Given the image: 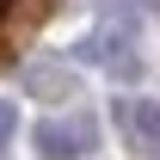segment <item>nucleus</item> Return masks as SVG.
Wrapping results in <instances>:
<instances>
[{
  "label": "nucleus",
  "mask_w": 160,
  "mask_h": 160,
  "mask_svg": "<svg viewBox=\"0 0 160 160\" xmlns=\"http://www.w3.org/2000/svg\"><path fill=\"white\" fill-rule=\"evenodd\" d=\"M99 117L92 111H49V117L31 123V148H37V160H92L99 154Z\"/></svg>",
  "instance_id": "nucleus-2"
},
{
  "label": "nucleus",
  "mask_w": 160,
  "mask_h": 160,
  "mask_svg": "<svg viewBox=\"0 0 160 160\" xmlns=\"http://www.w3.org/2000/svg\"><path fill=\"white\" fill-rule=\"evenodd\" d=\"M19 142V105L12 99H0V160H6V148Z\"/></svg>",
  "instance_id": "nucleus-5"
},
{
  "label": "nucleus",
  "mask_w": 160,
  "mask_h": 160,
  "mask_svg": "<svg viewBox=\"0 0 160 160\" xmlns=\"http://www.w3.org/2000/svg\"><path fill=\"white\" fill-rule=\"evenodd\" d=\"M6 19H12V0H0V31H6Z\"/></svg>",
  "instance_id": "nucleus-6"
},
{
  "label": "nucleus",
  "mask_w": 160,
  "mask_h": 160,
  "mask_svg": "<svg viewBox=\"0 0 160 160\" xmlns=\"http://www.w3.org/2000/svg\"><path fill=\"white\" fill-rule=\"evenodd\" d=\"M19 86H25L37 105H74V99H80V68H74L68 56H62V62H31V68L19 74Z\"/></svg>",
  "instance_id": "nucleus-4"
},
{
  "label": "nucleus",
  "mask_w": 160,
  "mask_h": 160,
  "mask_svg": "<svg viewBox=\"0 0 160 160\" xmlns=\"http://www.w3.org/2000/svg\"><path fill=\"white\" fill-rule=\"evenodd\" d=\"M111 129L123 136V148L142 160H160V105L142 92H117L111 99Z\"/></svg>",
  "instance_id": "nucleus-3"
},
{
  "label": "nucleus",
  "mask_w": 160,
  "mask_h": 160,
  "mask_svg": "<svg viewBox=\"0 0 160 160\" xmlns=\"http://www.w3.org/2000/svg\"><path fill=\"white\" fill-rule=\"evenodd\" d=\"M68 62H74V68H105L117 86H136L142 68H148V62H142V37L129 25H92V31L68 49Z\"/></svg>",
  "instance_id": "nucleus-1"
}]
</instances>
